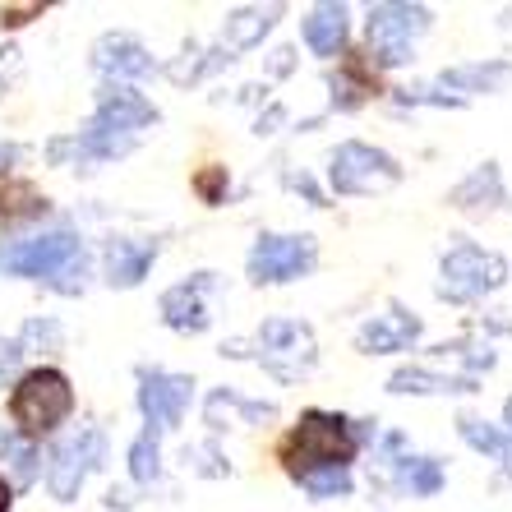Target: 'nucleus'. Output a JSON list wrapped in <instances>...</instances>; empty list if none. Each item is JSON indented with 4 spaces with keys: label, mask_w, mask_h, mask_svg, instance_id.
<instances>
[{
    "label": "nucleus",
    "mask_w": 512,
    "mask_h": 512,
    "mask_svg": "<svg viewBox=\"0 0 512 512\" xmlns=\"http://www.w3.org/2000/svg\"><path fill=\"white\" fill-rule=\"evenodd\" d=\"M351 453H356V434L333 411H305L300 425L282 439V462L296 480L328 471V466H346Z\"/></svg>",
    "instance_id": "1"
},
{
    "label": "nucleus",
    "mask_w": 512,
    "mask_h": 512,
    "mask_svg": "<svg viewBox=\"0 0 512 512\" xmlns=\"http://www.w3.org/2000/svg\"><path fill=\"white\" fill-rule=\"evenodd\" d=\"M70 411H74V388H70V379H65L60 370L24 374V379L14 383V393H10V416H14V425H19L24 439H37V434L56 429Z\"/></svg>",
    "instance_id": "2"
},
{
    "label": "nucleus",
    "mask_w": 512,
    "mask_h": 512,
    "mask_svg": "<svg viewBox=\"0 0 512 512\" xmlns=\"http://www.w3.org/2000/svg\"><path fill=\"white\" fill-rule=\"evenodd\" d=\"M508 268H503L499 254H485L476 245H457L453 254H443L439 268V296L453 300V305H466V300H480L485 291L503 286Z\"/></svg>",
    "instance_id": "3"
},
{
    "label": "nucleus",
    "mask_w": 512,
    "mask_h": 512,
    "mask_svg": "<svg viewBox=\"0 0 512 512\" xmlns=\"http://www.w3.org/2000/svg\"><path fill=\"white\" fill-rule=\"evenodd\" d=\"M79 240L70 231H47V236L33 240H0V268L14 277H56L65 273L70 263H79Z\"/></svg>",
    "instance_id": "4"
},
{
    "label": "nucleus",
    "mask_w": 512,
    "mask_h": 512,
    "mask_svg": "<svg viewBox=\"0 0 512 512\" xmlns=\"http://www.w3.org/2000/svg\"><path fill=\"white\" fill-rule=\"evenodd\" d=\"M333 190L337 194H374V190H388L402 180V167H397L388 153L370 148V143H342L333 153Z\"/></svg>",
    "instance_id": "5"
},
{
    "label": "nucleus",
    "mask_w": 512,
    "mask_h": 512,
    "mask_svg": "<svg viewBox=\"0 0 512 512\" xmlns=\"http://www.w3.org/2000/svg\"><path fill=\"white\" fill-rule=\"evenodd\" d=\"M429 28L425 5H374L370 10V47L379 65H406L411 42Z\"/></svg>",
    "instance_id": "6"
},
{
    "label": "nucleus",
    "mask_w": 512,
    "mask_h": 512,
    "mask_svg": "<svg viewBox=\"0 0 512 512\" xmlns=\"http://www.w3.org/2000/svg\"><path fill=\"white\" fill-rule=\"evenodd\" d=\"M259 360L277 379H300L314 365V333L296 319H268L259 333Z\"/></svg>",
    "instance_id": "7"
},
{
    "label": "nucleus",
    "mask_w": 512,
    "mask_h": 512,
    "mask_svg": "<svg viewBox=\"0 0 512 512\" xmlns=\"http://www.w3.org/2000/svg\"><path fill=\"white\" fill-rule=\"evenodd\" d=\"M319 250L310 236H263L250 254V277L254 282H291V277L310 273Z\"/></svg>",
    "instance_id": "8"
},
{
    "label": "nucleus",
    "mask_w": 512,
    "mask_h": 512,
    "mask_svg": "<svg viewBox=\"0 0 512 512\" xmlns=\"http://www.w3.org/2000/svg\"><path fill=\"white\" fill-rule=\"evenodd\" d=\"M139 383H143V388H139V406H143V416H148V425H153V434L185 420V406H190V393H194V383L185 379V374L143 370Z\"/></svg>",
    "instance_id": "9"
},
{
    "label": "nucleus",
    "mask_w": 512,
    "mask_h": 512,
    "mask_svg": "<svg viewBox=\"0 0 512 512\" xmlns=\"http://www.w3.org/2000/svg\"><path fill=\"white\" fill-rule=\"evenodd\" d=\"M102 457H107V443H102V434H97V429H84L79 439L60 443L56 462H51V494H56V499H74V494H79V485L88 480V471H93V466H102Z\"/></svg>",
    "instance_id": "10"
},
{
    "label": "nucleus",
    "mask_w": 512,
    "mask_h": 512,
    "mask_svg": "<svg viewBox=\"0 0 512 512\" xmlns=\"http://www.w3.org/2000/svg\"><path fill=\"white\" fill-rule=\"evenodd\" d=\"M157 120V107L153 102H143L134 88H107L102 102H97V116L88 130H102V134H130L143 130V125H153Z\"/></svg>",
    "instance_id": "11"
},
{
    "label": "nucleus",
    "mask_w": 512,
    "mask_h": 512,
    "mask_svg": "<svg viewBox=\"0 0 512 512\" xmlns=\"http://www.w3.org/2000/svg\"><path fill=\"white\" fill-rule=\"evenodd\" d=\"M203 286H208V273L194 277V282H180L162 296V319L176 328V333H203L208 328V310H203Z\"/></svg>",
    "instance_id": "12"
},
{
    "label": "nucleus",
    "mask_w": 512,
    "mask_h": 512,
    "mask_svg": "<svg viewBox=\"0 0 512 512\" xmlns=\"http://www.w3.org/2000/svg\"><path fill=\"white\" fill-rule=\"evenodd\" d=\"M416 333H420V323L411 319V314L388 310L360 328V351H370V356H379V351H402V346L416 342Z\"/></svg>",
    "instance_id": "13"
},
{
    "label": "nucleus",
    "mask_w": 512,
    "mask_h": 512,
    "mask_svg": "<svg viewBox=\"0 0 512 512\" xmlns=\"http://www.w3.org/2000/svg\"><path fill=\"white\" fill-rule=\"evenodd\" d=\"M157 259V245L153 240H116L107 250V277L111 286H139L148 277Z\"/></svg>",
    "instance_id": "14"
},
{
    "label": "nucleus",
    "mask_w": 512,
    "mask_h": 512,
    "mask_svg": "<svg viewBox=\"0 0 512 512\" xmlns=\"http://www.w3.org/2000/svg\"><path fill=\"white\" fill-rule=\"evenodd\" d=\"M305 42L314 56H337L346 47V10L342 5H319L305 19Z\"/></svg>",
    "instance_id": "15"
},
{
    "label": "nucleus",
    "mask_w": 512,
    "mask_h": 512,
    "mask_svg": "<svg viewBox=\"0 0 512 512\" xmlns=\"http://www.w3.org/2000/svg\"><path fill=\"white\" fill-rule=\"evenodd\" d=\"M97 65L107 74H148L153 70V56L139 42H130V37H102L97 42Z\"/></svg>",
    "instance_id": "16"
},
{
    "label": "nucleus",
    "mask_w": 512,
    "mask_h": 512,
    "mask_svg": "<svg viewBox=\"0 0 512 512\" xmlns=\"http://www.w3.org/2000/svg\"><path fill=\"white\" fill-rule=\"evenodd\" d=\"M457 425H462V439L471 443V448H480V453H489V457H499V462L512 471V434H503V429L485 425V420H476V416H462Z\"/></svg>",
    "instance_id": "17"
},
{
    "label": "nucleus",
    "mask_w": 512,
    "mask_h": 512,
    "mask_svg": "<svg viewBox=\"0 0 512 512\" xmlns=\"http://www.w3.org/2000/svg\"><path fill=\"white\" fill-rule=\"evenodd\" d=\"M388 388L393 393H476L471 379H439V374H429V370H397L388 379Z\"/></svg>",
    "instance_id": "18"
},
{
    "label": "nucleus",
    "mask_w": 512,
    "mask_h": 512,
    "mask_svg": "<svg viewBox=\"0 0 512 512\" xmlns=\"http://www.w3.org/2000/svg\"><path fill=\"white\" fill-rule=\"evenodd\" d=\"M277 24V10H240L227 19V47H254L268 28Z\"/></svg>",
    "instance_id": "19"
},
{
    "label": "nucleus",
    "mask_w": 512,
    "mask_h": 512,
    "mask_svg": "<svg viewBox=\"0 0 512 512\" xmlns=\"http://www.w3.org/2000/svg\"><path fill=\"white\" fill-rule=\"evenodd\" d=\"M42 208H47V199H42L33 185H24V180H0V213L5 217L42 213Z\"/></svg>",
    "instance_id": "20"
},
{
    "label": "nucleus",
    "mask_w": 512,
    "mask_h": 512,
    "mask_svg": "<svg viewBox=\"0 0 512 512\" xmlns=\"http://www.w3.org/2000/svg\"><path fill=\"white\" fill-rule=\"evenodd\" d=\"M0 462H10L14 471V485H28L37 476V453H33V439H5L0 448Z\"/></svg>",
    "instance_id": "21"
},
{
    "label": "nucleus",
    "mask_w": 512,
    "mask_h": 512,
    "mask_svg": "<svg viewBox=\"0 0 512 512\" xmlns=\"http://www.w3.org/2000/svg\"><path fill=\"white\" fill-rule=\"evenodd\" d=\"M130 471H134V480H139V485H153V480H157V434H153V429L134 439V448H130Z\"/></svg>",
    "instance_id": "22"
},
{
    "label": "nucleus",
    "mask_w": 512,
    "mask_h": 512,
    "mask_svg": "<svg viewBox=\"0 0 512 512\" xmlns=\"http://www.w3.org/2000/svg\"><path fill=\"white\" fill-rule=\"evenodd\" d=\"M508 79V65H466V70L443 74V84L453 88H489V84H503Z\"/></svg>",
    "instance_id": "23"
},
{
    "label": "nucleus",
    "mask_w": 512,
    "mask_h": 512,
    "mask_svg": "<svg viewBox=\"0 0 512 512\" xmlns=\"http://www.w3.org/2000/svg\"><path fill=\"white\" fill-rule=\"evenodd\" d=\"M300 485L310 489L314 499H333V494H346V489H351V476H346V466H328V471H314V476H305Z\"/></svg>",
    "instance_id": "24"
},
{
    "label": "nucleus",
    "mask_w": 512,
    "mask_h": 512,
    "mask_svg": "<svg viewBox=\"0 0 512 512\" xmlns=\"http://www.w3.org/2000/svg\"><path fill=\"white\" fill-rule=\"evenodd\" d=\"M406 485L416 489V494H439V485H443V471H439V462H406Z\"/></svg>",
    "instance_id": "25"
},
{
    "label": "nucleus",
    "mask_w": 512,
    "mask_h": 512,
    "mask_svg": "<svg viewBox=\"0 0 512 512\" xmlns=\"http://www.w3.org/2000/svg\"><path fill=\"white\" fill-rule=\"evenodd\" d=\"M194 185H199V194H203L208 203H217V199H222V190H227V171H222V167L203 171V176L194 180Z\"/></svg>",
    "instance_id": "26"
},
{
    "label": "nucleus",
    "mask_w": 512,
    "mask_h": 512,
    "mask_svg": "<svg viewBox=\"0 0 512 512\" xmlns=\"http://www.w3.org/2000/svg\"><path fill=\"white\" fill-rule=\"evenodd\" d=\"M10 485H5V476H0V512H10Z\"/></svg>",
    "instance_id": "27"
},
{
    "label": "nucleus",
    "mask_w": 512,
    "mask_h": 512,
    "mask_svg": "<svg viewBox=\"0 0 512 512\" xmlns=\"http://www.w3.org/2000/svg\"><path fill=\"white\" fill-rule=\"evenodd\" d=\"M14 157H19V148H5V143H0V167H10Z\"/></svg>",
    "instance_id": "28"
},
{
    "label": "nucleus",
    "mask_w": 512,
    "mask_h": 512,
    "mask_svg": "<svg viewBox=\"0 0 512 512\" xmlns=\"http://www.w3.org/2000/svg\"><path fill=\"white\" fill-rule=\"evenodd\" d=\"M503 420H508V429H512V402H508V406H503Z\"/></svg>",
    "instance_id": "29"
}]
</instances>
